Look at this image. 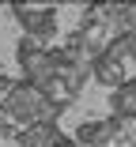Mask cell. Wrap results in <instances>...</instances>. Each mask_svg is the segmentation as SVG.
<instances>
[{
    "label": "cell",
    "mask_w": 136,
    "mask_h": 147,
    "mask_svg": "<svg viewBox=\"0 0 136 147\" xmlns=\"http://www.w3.org/2000/svg\"><path fill=\"white\" fill-rule=\"evenodd\" d=\"M91 79L98 87H106V91H117V87L125 83V64L114 61L110 53H98L95 61H91Z\"/></svg>",
    "instance_id": "1"
},
{
    "label": "cell",
    "mask_w": 136,
    "mask_h": 147,
    "mask_svg": "<svg viewBox=\"0 0 136 147\" xmlns=\"http://www.w3.org/2000/svg\"><path fill=\"white\" fill-rule=\"evenodd\" d=\"M110 113H117V117L136 125V76L125 79L117 91H110Z\"/></svg>",
    "instance_id": "2"
},
{
    "label": "cell",
    "mask_w": 136,
    "mask_h": 147,
    "mask_svg": "<svg viewBox=\"0 0 136 147\" xmlns=\"http://www.w3.org/2000/svg\"><path fill=\"white\" fill-rule=\"evenodd\" d=\"M42 45H38V38H30V34H23L19 42H15V57H30V53H38Z\"/></svg>",
    "instance_id": "3"
},
{
    "label": "cell",
    "mask_w": 136,
    "mask_h": 147,
    "mask_svg": "<svg viewBox=\"0 0 136 147\" xmlns=\"http://www.w3.org/2000/svg\"><path fill=\"white\" fill-rule=\"evenodd\" d=\"M12 87H15V79H12L8 72H0V98H4V94L12 91Z\"/></svg>",
    "instance_id": "4"
},
{
    "label": "cell",
    "mask_w": 136,
    "mask_h": 147,
    "mask_svg": "<svg viewBox=\"0 0 136 147\" xmlns=\"http://www.w3.org/2000/svg\"><path fill=\"white\" fill-rule=\"evenodd\" d=\"M129 61H136V34H132V53H129Z\"/></svg>",
    "instance_id": "5"
}]
</instances>
